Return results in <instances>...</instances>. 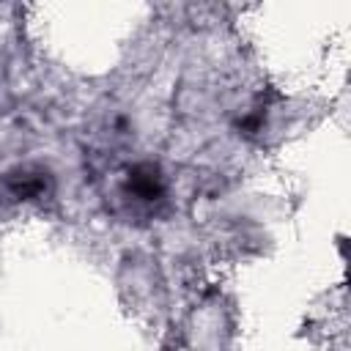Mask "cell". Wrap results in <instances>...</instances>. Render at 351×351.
I'll use <instances>...</instances> for the list:
<instances>
[{
  "mask_svg": "<svg viewBox=\"0 0 351 351\" xmlns=\"http://www.w3.org/2000/svg\"><path fill=\"white\" fill-rule=\"evenodd\" d=\"M126 189L143 200V203H154L165 195V181L159 176V170L154 165H137L132 173H129V181H126Z\"/></svg>",
  "mask_w": 351,
  "mask_h": 351,
  "instance_id": "obj_1",
  "label": "cell"
},
{
  "mask_svg": "<svg viewBox=\"0 0 351 351\" xmlns=\"http://www.w3.org/2000/svg\"><path fill=\"white\" fill-rule=\"evenodd\" d=\"M47 173H33V170H19L8 178V192L16 197V200H36V197H44L47 192Z\"/></svg>",
  "mask_w": 351,
  "mask_h": 351,
  "instance_id": "obj_2",
  "label": "cell"
}]
</instances>
